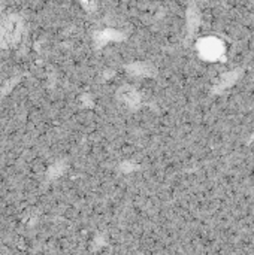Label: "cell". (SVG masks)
<instances>
[{
    "mask_svg": "<svg viewBox=\"0 0 254 255\" xmlns=\"http://www.w3.org/2000/svg\"><path fill=\"white\" fill-rule=\"evenodd\" d=\"M22 33V22L21 18L16 15H9L0 19V45L1 46H12L15 45Z\"/></svg>",
    "mask_w": 254,
    "mask_h": 255,
    "instance_id": "cell-1",
    "label": "cell"
}]
</instances>
